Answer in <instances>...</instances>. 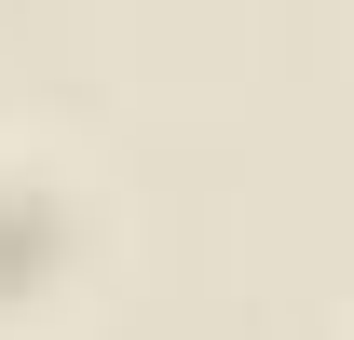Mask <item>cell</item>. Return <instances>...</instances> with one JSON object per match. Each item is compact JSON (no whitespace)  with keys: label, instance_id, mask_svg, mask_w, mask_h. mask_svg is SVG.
<instances>
[{"label":"cell","instance_id":"6da1fadb","mask_svg":"<svg viewBox=\"0 0 354 340\" xmlns=\"http://www.w3.org/2000/svg\"><path fill=\"white\" fill-rule=\"evenodd\" d=\"M55 286H68V205L55 177H0V327L41 313Z\"/></svg>","mask_w":354,"mask_h":340}]
</instances>
